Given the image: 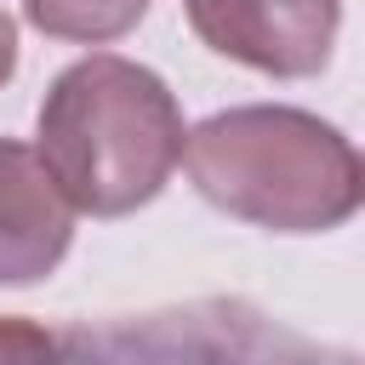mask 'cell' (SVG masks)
I'll use <instances>...</instances> for the list:
<instances>
[{
  "instance_id": "3",
  "label": "cell",
  "mask_w": 365,
  "mask_h": 365,
  "mask_svg": "<svg viewBox=\"0 0 365 365\" xmlns=\"http://www.w3.org/2000/svg\"><path fill=\"white\" fill-rule=\"evenodd\" d=\"M57 365H365L251 297H188L143 314H108L57 336Z\"/></svg>"
},
{
  "instance_id": "6",
  "label": "cell",
  "mask_w": 365,
  "mask_h": 365,
  "mask_svg": "<svg viewBox=\"0 0 365 365\" xmlns=\"http://www.w3.org/2000/svg\"><path fill=\"white\" fill-rule=\"evenodd\" d=\"M148 0H23V17L51 34V40H74V46H108L120 34H131L143 23Z\"/></svg>"
},
{
  "instance_id": "2",
  "label": "cell",
  "mask_w": 365,
  "mask_h": 365,
  "mask_svg": "<svg viewBox=\"0 0 365 365\" xmlns=\"http://www.w3.org/2000/svg\"><path fill=\"white\" fill-rule=\"evenodd\" d=\"M188 177L217 211L268 234L342 228L365 200V165L354 143L291 103H245L188 131Z\"/></svg>"
},
{
  "instance_id": "8",
  "label": "cell",
  "mask_w": 365,
  "mask_h": 365,
  "mask_svg": "<svg viewBox=\"0 0 365 365\" xmlns=\"http://www.w3.org/2000/svg\"><path fill=\"white\" fill-rule=\"evenodd\" d=\"M11 68H17V23H11V11L0 6V86L11 80Z\"/></svg>"
},
{
  "instance_id": "5",
  "label": "cell",
  "mask_w": 365,
  "mask_h": 365,
  "mask_svg": "<svg viewBox=\"0 0 365 365\" xmlns=\"http://www.w3.org/2000/svg\"><path fill=\"white\" fill-rule=\"evenodd\" d=\"M74 245V200L40 148L0 137V285L46 279Z\"/></svg>"
},
{
  "instance_id": "4",
  "label": "cell",
  "mask_w": 365,
  "mask_h": 365,
  "mask_svg": "<svg viewBox=\"0 0 365 365\" xmlns=\"http://www.w3.org/2000/svg\"><path fill=\"white\" fill-rule=\"evenodd\" d=\"M182 17L217 57L274 80H308L331 63L342 0H182Z\"/></svg>"
},
{
  "instance_id": "1",
  "label": "cell",
  "mask_w": 365,
  "mask_h": 365,
  "mask_svg": "<svg viewBox=\"0 0 365 365\" xmlns=\"http://www.w3.org/2000/svg\"><path fill=\"white\" fill-rule=\"evenodd\" d=\"M182 148L171 86L120 51H91L46 86L40 160L86 217H131L160 200Z\"/></svg>"
},
{
  "instance_id": "7",
  "label": "cell",
  "mask_w": 365,
  "mask_h": 365,
  "mask_svg": "<svg viewBox=\"0 0 365 365\" xmlns=\"http://www.w3.org/2000/svg\"><path fill=\"white\" fill-rule=\"evenodd\" d=\"M0 365H57V336L23 314H0Z\"/></svg>"
}]
</instances>
